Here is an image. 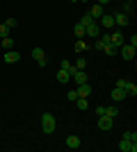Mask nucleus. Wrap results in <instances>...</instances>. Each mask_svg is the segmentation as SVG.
Instances as JSON below:
<instances>
[{"label": "nucleus", "instance_id": "7ed1b4c3", "mask_svg": "<svg viewBox=\"0 0 137 152\" xmlns=\"http://www.w3.org/2000/svg\"><path fill=\"white\" fill-rule=\"evenodd\" d=\"M32 59H34L37 64H39L41 68H44V66H46V61H48V59H46V52L41 50V48H32Z\"/></svg>", "mask_w": 137, "mask_h": 152}, {"label": "nucleus", "instance_id": "9b49d317", "mask_svg": "<svg viewBox=\"0 0 137 152\" xmlns=\"http://www.w3.org/2000/svg\"><path fill=\"white\" fill-rule=\"evenodd\" d=\"M101 27H105V30L114 27V16H112V14H103V16H101Z\"/></svg>", "mask_w": 137, "mask_h": 152}, {"label": "nucleus", "instance_id": "aec40b11", "mask_svg": "<svg viewBox=\"0 0 137 152\" xmlns=\"http://www.w3.org/2000/svg\"><path fill=\"white\" fill-rule=\"evenodd\" d=\"M73 50H76V52H85V50H89V45H87L82 39H78V41H76V45H73Z\"/></svg>", "mask_w": 137, "mask_h": 152}, {"label": "nucleus", "instance_id": "6e6552de", "mask_svg": "<svg viewBox=\"0 0 137 152\" xmlns=\"http://www.w3.org/2000/svg\"><path fill=\"white\" fill-rule=\"evenodd\" d=\"M21 61V52H16L12 48V50H5V64H16Z\"/></svg>", "mask_w": 137, "mask_h": 152}, {"label": "nucleus", "instance_id": "412c9836", "mask_svg": "<svg viewBox=\"0 0 137 152\" xmlns=\"http://www.w3.org/2000/svg\"><path fill=\"white\" fill-rule=\"evenodd\" d=\"M73 32H76V37H85V25H82V23H76V27H73Z\"/></svg>", "mask_w": 137, "mask_h": 152}, {"label": "nucleus", "instance_id": "e433bc0d", "mask_svg": "<svg viewBox=\"0 0 137 152\" xmlns=\"http://www.w3.org/2000/svg\"><path fill=\"white\" fill-rule=\"evenodd\" d=\"M133 2H135V0H133Z\"/></svg>", "mask_w": 137, "mask_h": 152}, {"label": "nucleus", "instance_id": "f257e3e1", "mask_svg": "<svg viewBox=\"0 0 137 152\" xmlns=\"http://www.w3.org/2000/svg\"><path fill=\"white\" fill-rule=\"evenodd\" d=\"M55 127H57V121H55V116L53 114H41V129H44L46 134H53L55 132Z\"/></svg>", "mask_w": 137, "mask_h": 152}, {"label": "nucleus", "instance_id": "2f4dec72", "mask_svg": "<svg viewBox=\"0 0 137 152\" xmlns=\"http://www.w3.org/2000/svg\"><path fill=\"white\" fill-rule=\"evenodd\" d=\"M126 82H128V80H124V77H121V80H117V86H119V89H124Z\"/></svg>", "mask_w": 137, "mask_h": 152}, {"label": "nucleus", "instance_id": "dca6fc26", "mask_svg": "<svg viewBox=\"0 0 137 152\" xmlns=\"http://www.w3.org/2000/svg\"><path fill=\"white\" fill-rule=\"evenodd\" d=\"M55 77H57V82H59V84H66L69 80H71V73H66V70H62V68H59Z\"/></svg>", "mask_w": 137, "mask_h": 152}, {"label": "nucleus", "instance_id": "f03ea898", "mask_svg": "<svg viewBox=\"0 0 137 152\" xmlns=\"http://www.w3.org/2000/svg\"><path fill=\"white\" fill-rule=\"evenodd\" d=\"M119 50H121V57H124L126 61H133V59H135V48H133L130 43H124Z\"/></svg>", "mask_w": 137, "mask_h": 152}, {"label": "nucleus", "instance_id": "5701e85b", "mask_svg": "<svg viewBox=\"0 0 137 152\" xmlns=\"http://www.w3.org/2000/svg\"><path fill=\"white\" fill-rule=\"evenodd\" d=\"M105 116H110V118H117V114H119V109L117 107H105V111H103Z\"/></svg>", "mask_w": 137, "mask_h": 152}, {"label": "nucleus", "instance_id": "423d86ee", "mask_svg": "<svg viewBox=\"0 0 137 152\" xmlns=\"http://www.w3.org/2000/svg\"><path fill=\"white\" fill-rule=\"evenodd\" d=\"M119 150H121V152H135L137 143H133V141H128V139H121V141H119Z\"/></svg>", "mask_w": 137, "mask_h": 152}, {"label": "nucleus", "instance_id": "c85d7f7f", "mask_svg": "<svg viewBox=\"0 0 137 152\" xmlns=\"http://www.w3.org/2000/svg\"><path fill=\"white\" fill-rule=\"evenodd\" d=\"M2 37H9V27H7L5 23L0 25V39H2Z\"/></svg>", "mask_w": 137, "mask_h": 152}, {"label": "nucleus", "instance_id": "ddd939ff", "mask_svg": "<svg viewBox=\"0 0 137 152\" xmlns=\"http://www.w3.org/2000/svg\"><path fill=\"white\" fill-rule=\"evenodd\" d=\"M66 148H71V150H78V148H80V139L76 136V134L66 136Z\"/></svg>", "mask_w": 137, "mask_h": 152}, {"label": "nucleus", "instance_id": "f8f14e48", "mask_svg": "<svg viewBox=\"0 0 137 152\" xmlns=\"http://www.w3.org/2000/svg\"><path fill=\"white\" fill-rule=\"evenodd\" d=\"M71 80H76V84H85V82H89V77H87L85 70H76V73L71 75Z\"/></svg>", "mask_w": 137, "mask_h": 152}, {"label": "nucleus", "instance_id": "473e14b6", "mask_svg": "<svg viewBox=\"0 0 137 152\" xmlns=\"http://www.w3.org/2000/svg\"><path fill=\"white\" fill-rule=\"evenodd\" d=\"M128 43H130L133 48H137V37H135V34H133V37H130V41H128Z\"/></svg>", "mask_w": 137, "mask_h": 152}, {"label": "nucleus", "instance_id": "a211bd4d", "mask_svg": "<svg viewBox=\"0 0 137 152\" xmlns=\"http://www.w3.org/2000/svg\"><path fill=\"white\" fill-rule=\"evenodd\" d=\"M124 91H126V95H133V98H135V95H137V84L135 82H126Z\"/></svg>", "mask_w": 137, "mask_h": 152}, {"label": "nucleus", "instance_id": "f3484780", "mask_svg": "<svg viewBox=\"0 0 137 152\" xmlns=\"http://www.w3.org/2000/svg\"><path fill=\"white\" fill-rule=\"evenodd\" d=\"M124 98H126V91L119 89V86H114V91H112V100H114V102H121Z\"/></svg>", "mask_w": 137, "mask_h": 152}, {"label": "nucleus", "instance_id": "39448f33", "mask_svg": "<svg viewBox=\"0 0 137 152\" xmlns=\"http://www.w3.org/2000/svg\"><path fill=\"white\" fill-rule=\"evenodd\" d=\"M85 37H101V27H98L96 20L89 23V25H85Z\"/></svg>", "mask_w": 137, "mask_h": 152}, {"label": "nucleus", "instance_id": "9d476101", "mask_svg": "<svg viewBox=\"0 0 137 152\" xmlns=\"http://www.w3.org/2000/svg\"><path fill=\"white\" fill-rule=\"evenodd\" d=\"M110 43L114 45V48H121V45L126 43L124 34H121V32H114V34H110Z\"/></svg>", "mask_w": 137, "mask_h": 152}, {"label": "nucleus", "instance_id": "4be33fe9", "mask_svg": "<svg viewBox=\"0 0 137 152\" xmlns=\"http://www.w3.org/2000/svg\"><path fill=\"white\" fill-rule=\"evenodd\" d=\"M94 20H96V18H94V16H91V14H89V12H87V14H85V16H82V18H80V20H78V23H82V25H89V23H94Z\"/></svg>", "mask_w": 137, "mask_h": 152}, {"label": "nucleus", "instance_id": "cd10ccee", "mask_svg": "<svg viewBox=\"0 0 137 152\" xmlns=\"http://www.w3.org/2000/svg\"><path fill=\"white\" fill-rule=\"evenodd\" d=\"M124 139H128V141H133V143H137V134H135V132H126V134H124Z\"/></svg>", "mask_w": 137, "mask_h": 152}, {"label": "nucleus", "instance_id": "6ab92c4d", "mask_svg": "<svg viewBox=\"0 0 137 152\" xmlns=\"http://www.w3.org/2000/svg\"><path fill=\"white\" fill-rule=\"evenodd\" d=\"M0 48H2V50H12V48H14V39H12V37H2Z\"/></svg>", "mask_w": 137, "mask_h": 152}, {"label": "nucleus", "instance_id": "72a5a7b5", "mask_svg": "<svg viewBox=\"0 0 137 152\" xmlns=\"http://www.w3.org/2000/svg\"><path fill=\"white\" fill-rule=\"evenodd\" d=\"M107 2H110V0H98L96 5H103V7H105V5H107Z\"/></svg>", "mask_w": 137, "mask_h": 152}, {"label": "nucleus", "instance_id": "bb28decb", "mask_svg": "<svg viewBox=\"0 0 137 152\" xmlns=\"http://www.w3.org/2000/svg\"><path fill=\"white\" fill-rule=\"evenodd\" d=\"M5 25L9 27V30H12V27H16V25H19V20H16V18H5Z\"/></svg>", "mask_w": 137, "mask_h": 152}, {"label": "nucleus", "instance_id": "2eb2a0df", "mask_svg": "<svg viewBox=\"0 0 137 152\" xmlns=\"http://www.w3.org/2000/svg\"><path fill=\"white\" fill-rule=\"evenodd\" d=\"M89 14L94 16V18H101V16L105 14V7H103V5H94V7L89 9Z\"/></svg>", "mask_w": 137, "mask_h": 152}, {"label": "nucleus", "instance_id": "393cba45", "mask_svg": "<svg viewBox=\"0 0 137 152\" xmlns=\"http://www.w3.org/2000/svg\"><path fill=\"white\" fill-rule=\"evenodd\" d=\"M73 66H76V68H78V70H85V68H87V59L78 57V59H76V64H73Z\"/></svg>", "mask_w": 137, "mask_h": 152}, {"label": "nucleus", "instance_id": "0eeeda50", "mask_svg": "<svg viewBox=\"0 0 137 152\" xmlns=\"http://www.w3.org/2000/svg\"><path fill=\"white\" fill-rule=\"evenodd\" d=\"M114 16V23H117L119 27H126L128 23H130V16L128 14H124V12H119V14H112Z\"/></svg>", "mask_w": 137, "mask_h": 152}, {"label": "nucleus", "instance_id": "a878e982", "mask_svg": "<svg viewBox=\"0 0 137 152\" xmlns=\"http://www.w3.org/2000/svg\"><path fill=\"white\" fill-rule=\"evenodd\" d=\"M76 102H78V109H89V102H87V98H76Z\"/></svg>", "mask_w": 137, "mask_h": 152}, {"label": "nucleus", "instance_id": "7c9ffc66", "mask_svg": "<svg viewBox=\"0 0 137 152\" xmlns=\"http://www.w3.org/2000/svg\"><path fill=\"white\" fill-rule=\"evenodd\" d=\"M66 98H69V100H71V102H76V98H78V93H76V91H69V93H66Z\"/></svg>", "mask_w": 137, "mask_h": 152}, {"label": "nucleus", "instance_id": "b1692460", "mask_svg": "<svg viewBox=\"0 0 137 152\" xmlns=\"http://www.w3.org/2000/svg\"><path fill=\"white\" fill-rule=\"evenodd\" d=\"M103 52H105V55H110V57H112V55H117V52H119V48H114V45H112V43H107V45H105V48H103Z\"/></svg>", "mask_w": 137, "mask_h": 152}, {"label": "nucleus", "instance_id": "f704fd0d", "mask_svg": "<svg viewBox=\"0 0 137 152\" xmlns=\"http://www.w3.org/2000/svg\"><path fill=\"white\" fill-rule=\"evenodd\" d=\"M80 2H87V0H80Z\"/></svg>", "mask_w": 137, "mask_h": 152}, {"label": "nucleus", "instance_id": "c9c22d12", "mask_svg": "<svg viewBox=\"0 0 137 152\" xmlns=\"http://www.w3.org/2000/svg\"><path fill=\"white\" fill-rule=\"evenodd\" d=\"M71 2H78V0H71Z\"/></svg>", "mask_w": 137, "mask_h": 152}, {"label": "nucleus", "instance_id": "1a4fd4ad", "mask_svg": "<svg viewBox=\"0 0 137 152\" xmlns=\"http://www.w3.org/2000/svg\"><path fill=\"white\" fill-rule=\"evenodd\" d=\"M76 93H78V98H89V95H91V86H89V82H85V84H78Z\"/></svg>", "mask_w": 137, "mask_h": 152}, {"label": "nucleus", "instance_id": "20e7f679", "mask_svg": "<svg viewBox=\"0 0 137 152\" xmlns=\"http://www.w3.org/2000/svg\"><path fill=\"white\" fill-rule=\"evenodd\" d=\"M112 125H114V118H110V116H98V127L103 129V132H107V129H112Z\"/></svg>", "mask_w": 137, "mask_h": 152}, {"label": "nucleus", "instance_id": "c756f323", "mask_svg": "<svg viewBox=\"0 0 137 152\" xmlns=\"http://www.w3.org/2000/svg\"><path fill=\"white\" fill-rule=\"evenodd\" d=\"M133 12V0H126V5H124V14H130Z\"/></svg>", "mask_w": 137, "mask_h": 152}, {"label": "nucleus", "instance_id": "4468645a", "mask_svg": "<svg viewBox=\"0 0 137 152\" xmlns=\"http://www.w3.org/2000/svg\"><path fill=\"white\" fill-rule=\"evenodd\" d=\"M59 68H62V70H66V73H71V75L76 73V70H78V68H76V66L71 64V61H69V59H62V64H59Z\"/></svg>", "mask_w": 137, "mask_h": 152}]
</instances>
